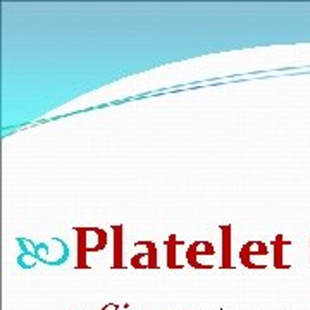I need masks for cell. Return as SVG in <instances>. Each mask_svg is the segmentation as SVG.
I'll use <instances>...</instances> for the list:
<instances>
[{
  "label": "cell",
  "mask_w": 310,
  "mask_h": 310,
  "mask_svg": "<svg viewBox=\"0 0 310 310\" xmlns=\"http://www.w3.org/2000/svg\"><path fill=\"white\" fill-rule=\"evenodd\" d=\"M186 262L191 265V267H195V269H210V267H212V265L200 264V262H198L197 243H193V245H190V248H188V252H186Z\"/></svg>",
  "instance_id": "6"
},
{
  "label": "cell",
  "mask_w": 310,
  "mask_h": 310,
  "mask_svg": "<svg viewBox=\"0 0 310 310\" xmlns=\"http://www.w3.org/2000/svg\"><path fill=\"white\" fill-rule=\"evenodd\" d=\"M138 245H145L149 248V253H138L131 258V265L135 269H150L157 267V248L154 241H140Z\"/></svg>",
  "instance_id": "2"
},
{
  "label": "cell",
  "mask_w": 310,
  "mask_h": 310,
  "mask_svg": "<svg viewBox=\"0 0 310 310\" xmlns=\"http://www.w3.org/2000/svg\"><path fill=\"white\" fill-rule=\"evenodd\" d=\"M252 255H267V246L260 241H252L246 243L245 246L239 252V258H241V264L248 269H264V264H253Z\"/></svg>",
  "instance_id": "1"
},
{
  "label": "cell",
  "mask_w": 310,
  "mask_h": 310,
  "mask_svg": "<svg viewBox=\"0 0 310 310\" xmlns=\"http://www.w3.org/2000/svg\"><path fill=\"white\" fill-rule=\"evenodd\" d=\"M223 267H231V226H223Z\"/></svg>",
  "instance_id": "4"
},
{
  "label": "cell",
  "mask_w": 310,
  "mask_h": 310,
  "mask_svg": "<svg viewBox=\"0 0 310 310\" xmlns=\"http://www.w3.org/2000/svg\"><path fill=\"white\" fill-rule=\"evenodd\" d=\"M114 267H123V226H114Z\"/></svg>",
  "instance_id": "3"
},
{
  "label": "cell",
  "mask_w": 310,
  "mask_h": 310,
  "mask_svg": "<svg viewBox=\"0 0 310 310\" xmlns=\"http://www.w3.org/2000/svg\"><path fill=\"white\" fill-rule=\"evenodd\" d=\"M167 265L171 269H176V267H179L178 264H176V257H178V252H176V248H178V245H176V236H171L169 238V241H167Z\"/></svg>",
  "instance_id": "7"
},
{
  "label": "cell",
  "mask_w": 310,
  "mask_h": 310,
  "mask_svg": "<svg viewBox=\"0 0 310 310\" xmlns=\"http://www.w3.org/2000/svg\"><path fill=\"white\" fill-rule=\"evenodd\" d=\"M274 265L276 267H279V269H288L290 265H286L283 262V250H284V246H288V245H291V243H288V241H284L283 239V236L279 234V236H276V239H274Z\"/></svg>",
  "instance_id": "5"
}]
</instances>
